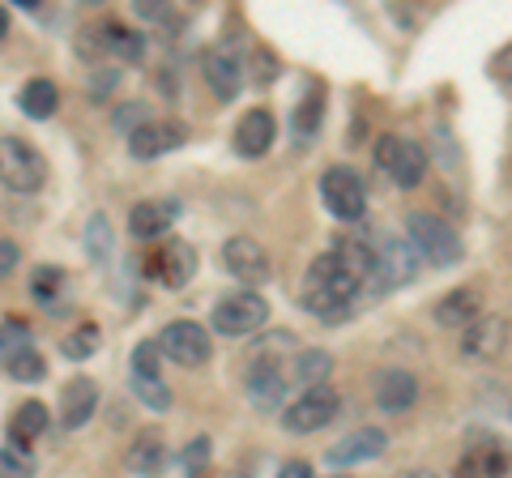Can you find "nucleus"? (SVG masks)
I'll return each instance as SVG.
<instances>
[{
	"mask_svg": "<svg viewBox=\"0 0 512 478\" xmlns=\"http://www.w3.org/2000/svg\"><path fill=\"white\" fill-rule=\"evenodd\" d=\"M175 218H180V205L175 201H137L133 210H128V231L137 239H158L171 231Z\"/></svg>",
	"mask_w": 512,
	"mask_h": 478,
	"instance_id": "obj_19",
	"label": "nucleus"
},
{
	"mask_svg": "<svg viewBox=\"0 0 512 478\" xmlns=\"http://www.w3.org/2000/svg\"><path fill=\"white\" fill-rule=\"evenodd\" d=\"M99 342H103V333H99V325H77L69 338L60 342V350H64V359H90L94 350H99Z\"/></svg>",
	"mask_w": 512,
	"mask_h": 478,
	"instance_id": "obj_29",
	"label": "nucleus"
},
{
	"mask_svg": "<svg viewBox=\"0 0 512 478\" xmlns=\"http://www.w3.org/2000/svg\"><path fill=\"white\" fill-rule=\"evenodd\" d=\"M18 261H22L18 244H13V239H0V282H5L13 269H18Z\"/></svg>",
	"mask_w": 512,
	"mask_h": 478,
	"instance_id": "obj_38",
	"label": "nucleus"
},
{
	"mask_svg": "<svg viewBox=\"0 0 512 478\" xmlns=\"http://www.w3.org/2000/svg\"><path fill=\"white\" fill-rule=\"evenodd\" d=\"M274 137H278V124H274V116H269L265 107L244 111V116H239V124H235V133H231L239 158H261V154H269Z\"/></svg>",
	"mask_w": 512,
	"mask_h": 478,
	"instance_id": "obj_15",
	"label": "nucleus"
},
{
	"mask_svg": "<svg viewBox=\"0 0 512 478\" xmlns=\"http://www.w3.org/2000/svg\"><path fill=\"white\" fill-rule=\"evenodd\" d=\"M414 402H419V376L406 372V368L380 372V380H376V406L384 414H406Z\"/></svg>",
	"mask_w": 512,
	"mask_h": 478,
	"instance_id": "obj_17",
	"label": "nucleus"
},
{
	"mask_svg": "<svg viewBox=\"0 0 512 478\" xmlns=\"http://www.w3.org/2000/svg\"><path fill=\"white\" fill-rule=\"evenodd\" d=\"M333 478H346V474H333Z\"/></svg>",
	"mask_w": 512,
	"mask_h": 478,
	"instance_id": "obj_43",
	"label": "nucleus"
},
{
	"mask_svg": "<svg viewBox=\"0 0 512 478\" xmlns=\"http://www.w3.org/2000/svg\"><path fill=\"white\" fill-rule=\"evenodd\" d=\"M295 346L291 333H269L256 350V363L248 368V397L252 406L261 410H278L282 406V393L291 385V376H286V350Z\"/></svg>",
	"mask_w": 512,
	"mask_h": 478,
	"instance_id": "obj_2",
	"label": "nucleus"
},
{
	"mask_svg": "<svg viewBox=\"0 0 512 478\" xmlns=\"http://www.w3.org/2000/svg\"><path fill=\"white\" fill-rule=\"evenodd\" d=\"M227 478H248V470H235V474H227Z\"/></svg>",
	"mask_w": 512,
	"mask_h": 478,
	"instance_id": "obj_42",
	"label": "nucleus"
},
{
	"mask_svg": "<svg viewBox=\"0 0 512 478\" xmlns=\"http://www.w3.org/2000/svg\"><path fill=\"white\" fill-rule=\"evenodd\" d=\"M483 316V291L478 286H457L436 304V325L444 329H466Z\"/></svg>",
	"mask_w": 512,
	"mask_h": 478,
	"instance_id": "obj_18",
	"label": "nucleus"
},
{
	"mask_svg": "<svg viewBox=\"0 0 512 478\" xmlns=\"http://www.w3.org/2000/svg\"><path fill=\"white\" fill-rule=\"evenodd\" d=\"M56 107H60V90L47 82V77H30L22 86V111L30 120H47Z\"/></svg>",
	"mask_w": 512,
	"mask_h": 478,
	"instance_id": "obj_26",
	"label": "nucleus"
},
{
	"mask_svg": "<svg viewBox=\"0 0 512 478\" xmlns=\"http://www.w3.org/2000/svg\"><path fill=\"white\" fill-rule=\"evenodd\" d=\"M320 201L325 210L342 222H359L367 214V188H363V175L355 167H329L320 175Z\"/></svg>",
	"mask_w": 512,
	"mask_h": 478,
	"instance_id": "obj_5",
	"label": "nucleus"
},
{
	"mask_svg": "<svg viewBox=\"0 0 512 478\" xmlns=\"http://www.w3.org/2000/svg\"><path fill=\"white\" fill-rule=\"evenodd\" d=\"M222 265H227V274L235 282H244V291H252V286H265L269 278H274V261H269L265 244H256L252 235H235L222 244Z\"/></svg>",
	"mask_w": 512,
	"mask_h": 478,
	"instance_id": "obj_10",
	"label": "nucleus"
},
{
	"mask_svg": "<svg viewBox=\"0 0 512 478\" xmlns=\"http://www.w3.org/2000/svg\"><path fill=\"white\" fill-rule=\"evenodd\" d=\"M367 278H372V244H363V239H333L325 257H316L308 265L303 308L320 316V321H338Z\"/></svg>",
	"mask_w": 512,
	"mask_h": 478,
	"instance_id": "obj_1",
	"label": "nucleus"
},
{
	"mask_svg": "<svg viewBox=\"0 0 512 478\" xmlns=\"http://www.w3.org/2000/svg\"><path fill=\"white\" fill-rule=\"evenodd\" d=\"M154 350H158V359H171V363H180V368H201L214 346H210V333L197 321H171L158 333Z\"/></svg>",
	"mask_w": 512,
	"mask_h": 478,
	"instance_id": "obj_9",
	"label": "nucleus"
},
{
	"mask_svg": "<svg viewBox=\"0 0 512 478\" xmlns=\"http://www.w3.org/2000/svg\"><path fill=\"white\" fill-rule=\"evenodd\" d=\"M338 406H342V397H338V389H333V385L303 389L299 402L286 406L282 427H286L291 436H312V432H320L325 423L338 419Z\"/></svg>",
	"mask_w": 512,
	"mask_h": 478,
	"instance_id": "obj_7",
	"label": "nucleus"
},
{
	"mask_svg": "<svg viewBox=\"0 0 512 478\" xmlns=\"http://www.w3.org/2000/svg\"><path fill=\"white\" fill-rule=\"evenodd\" d=\"M376 167L389 175L397 188H419L427 175V150L410 137H380L376 141Z\"/></svg>",
	"mask_w": 512,
	"mask_h": 478,
	"instance_id": "obj_6",
	"label": "nucleus"
},
{
	"mask_svg": "<svg viewBox=\"0 0 512 478\" xmlns=\"http://www.w3.org/2000/svg\"><path fill=\"white\" fill-rule=\"evenodd\" d=\"M0 478H35V457L30 449H0Z\"/></svg>",
	"mask_w": 512,
	"mask_h": 478,
	"instance_id": "obj_32",
	"label": "nucleus"
},
{
	"mask_svg": "<svg viewBox=\"0 0 512 478\" xmlns=\"http://www.w3.org/2000/svg\"><path fill=\"white\" fill-rule=\"evenodd\" d=\"M150 274L175 291V286H184L192 274H197V248H192L188 239H167V244H158V248H154Z\"/></svg>",
	"mask_w": 512,
	"mask_h": 478,
	"instance_id": "obj_13",
	"label": "nucleus"
},
{
	"mask_svg": "<svg viewBox=\"0 0 512 478\" xmlns=\"http://www.w3.org/2000/svg\"><path fill=\"white\" fill-rule=\"evenodd\" d=\"M150 116H146V103H124L120 111H116V129H124V133H133V129H141Z\"/></svg>",
	"mask_w": 512,
	"mask_h": 478,
	"instance_id": "obj_37",
	"label": "nucleus"
},
{
	"mask_svg": "<svg viewBox=\"0 0 512 478\" xmlns=\"http://www.w3.org/2000/svg\"><path fill=\"white\" fill-rule=\"evenodd\" d=\"M163 436L158 432H141L137 440H133V449H128V457H124V466L133 470V474H146V478H154L158 470H163Z\"/></svg>",
	"mask_w": 512,
	"mask_h": 478,
	"instance_id": "obj_24",
	"label": "nucleus"
},
{
	"mask_svg": "<svg viewBox=\"0 0 512 478\" xmlns=\"http://www.w3.org/2000/svg\"><path fill=\"white\" fill-rule=\"evenodd\" d=\"M60 286H64V269H35V278H30V295L39 299V304H52V299L60 295Z\"/></svg>",
	"mask_w": 512,
	"mask_h": 478,
	"instance_id": "obj_33",
	"label": "nucleus"
},
{
	"mask_svg": "<svg viewBox=\"0 0 512 478\" xmlns=\"http://www.w3.org/2000/svg\"><path fill=\"white\" fill-rule=\"evenodd\" d=\"M5 368H9L13 380H22V385H39V380L47 376V368H43V359H39V350H35V346L18 350V355H13Z\"/></svg>",
	"mask_w": 512,
	"mask_h": 478,
	"instance_id": "obj_30",
	"label": "nucleus"
},
{
	"mask_svg": "<svg viewBox=\"0 0 512 478\" xmlns=\"http://www.w3.org/2000/svg\"><path fill=\"white\" fill-rule=\"evenodd\" d=\"M86 248H90V257H94V261H103V257H107V248H111V227H107V218H103V214H94V218H90V227H86Z\"/></svg>",
	"mask_w": 512,
	"mask_h": 478,
	"instance_id": "obj_36",
	"label": "nucleus"
},
{
	"mask_svg": "<svg viewBox=\"0 0 512 478\" xmlns=\"http://www.w3.org/2000/svg\"><path fill=\"white\" fill-rule=\"evenodd\" d=\"M47 423H52V410H47L43 402H22L18 410H13V419H9V440H13V449H26V444L35 440Z\"/></svg>",
	"mask_w": 512,
	"mask_h": 478,
	"instance_id": "obj_23",
	"label": "nucleus"
},
{
	"mask_svg": "<svg viewBox=\"0 0 512 478\" xmlns=\"http://www.w3.org/2000/svg\"><path fill=\"white\" fill-rule=\"evenodd\" d=\"M402 478H436L431 470H410V474H402Z\"/></svg>",
	"mask_w": 512,
	"mask_h": 478,
	"instance_id": "obj_41",
	"label": "nucleus"
},
{
	"mask_svg": "<svg viewBox=\"0 0 512 478\" xmlns=\"http://www.w3.org/2000/svg\"><path fill=\"white\" fill-rule=\"evenodd\" d=\"M508 457L504 444H478V449H466V457L457 461V478H504Z\"/></svg>",
	"mask_w": 512,
	"mask_h": 478,
	"instance_id": "obj_21",
	"label": "nucleus"
},
{
	"mask_svg": "<svg viewBox=\"0 0 512 478\" xmlns=\"http://www.w3.org/2000/svg\"><path fill=\"white\" fill-rule=\"evenodd\" d=\"M329 372H333L329 350H299L295 363H291V368H286V376H295V385H303V389L325 385Z\"/></svg>",
	"mask_w": 512,
	"mask_h": 478,
	"instance_id": "obj_25",
	"label": "nucleus"
},
{
	"mask_svg": "<svg viewBox=\"0 0 512 478\" xmlns=\"http://www.w3.org/2000/svg\"><path fill=\"white\" fill-rule=\"evenodd\" d=\"M320 116H325V90L312 86L308 94H303L299 111H295V133H299V137H312V133L320 129Z\"/></svg>",
	"mask_w": 512,
	"mask_h": 478,
	"instance_id": "obj_27",
	"label": "nucleus"
},
{
	"mask_svg": "<svg viewBox=\"0 0 512 478\" xmlns=\"http://www.w3.org/2000/svg\"><path fill=\"white\" fill-rule=\"evenodd\" d=\"M414 274H419V257L406 239H380L372 248V278L384 286H406Z\"/></svg>",
	"mask_w": 512,
	"mask_h": 478,
	"instance_id": "obj_12",
	"label": "nucleus"
},
{
	"mask_svg": "<svg viewBox=\"0 0 512 478\" xmlns=\"http://www.w3.org/2000/svg\"><path fill=\"white\" fill-rule=\"evenodd\" d=\"M278 478H312V466L308 461H291V466H282Z\"/></svg>",
	"mask_w": 512,
	"mask_h": 478,
	"instance_id": "obj_39",
	"label": "nucleus"
},
{
	"mask_svg": "<svg viewBox=\"0 0 512 478\" xmlns=\"http://www.w3.org/2000/svg\"><path fill=\"white\" fill-rule=\"evenodd\" d=\"M269 321V304L256 291H231L214 304V329L222 338H244Z\"/></svg>",
	"mask_w": 512,
	"mask_h": 478,
	"instance_id": "obj_8",
	"label": "nucleus"
},
{
	"mask_svg": "<svg viewBox=\"0 0 512 478\" xmlns=\"http://www.w3.org/2000/svg\"><path fill=\"white\" fill-rule=\"evenodd\" d=\"M5 35H9V13L0 9V39H5Z\"/></svg>",
	"mask_w": 512,
	"mask_h": 478,
	"instance_id": "obj_40",
	"label": "nucleus"
},
{
	"mask_svg": "<svg viewBox=\"0 0 512 478\" xmlns=\"http://www.w3.org/2000/svg\"><path fill=\"white\" fill-rule=\"evenodd\" d=\"M128 385L141 397V406H150L154 414H163L171 406V389L163 385V376H128Z\"/></svg>",
	"mask_w": 512,
	"mask_h": 478,
	"instance_id": "obj_28",
	"label": "nucleus"
},
{
	"mask_svg": "<svg viewBox=\"0 0 512 478\" xmlns=\"http://www.w3.org/2000/svg\"><path fill=\"white\" fill-rule=\"evenodd\" d=\"M188 141V129L180 120H146L141 129L128 133V154L141 158V163H150V158H163L171 150H180Z\"/></svg>",
	"mask_w": 512,
	"mask_h": 478,
	"instance_id": "obj_11",
	"label": "nucleus"
},
{
	"mask_svg": "<svg viewBox=\"0 0 512 478\" xmlns=\"http://www.w3.org/2000/svg\"><path fill=\"white\" fill-rule=\"evenodd\" d=\"M384 449H389V436H384L380 427H359V432H350L333 444L325 461L329 466H359V461H376Z\"/></svg>",
	"mask_w": 512,
	"mask_h": 478,
	"instance_id": "obj_16",
	"label": "nucleus"
},
{
	"mask_svg": "<svg viewBox=\"0 0 512 478\" xmlns=\"http://www.w3.org/2000/svg\"><path fill=\"white\" fill-rule=\"evenodd\" d=\"M406 231H410L406 244L414 248V257L427 261V265L448 269V265H457V261H461V252H466V248H461L457 227H453V222H444L440 214L414 210V214L406 218Z\"/></svg>",
	"mask_w": 512,
	"mask_h": 478,
	"instance_id": "obj_3",
	"label": "nucleus"
},
{
	"mask_svg": "<svg viewBox=\"0 0 512 478\" xmlns=\"http://www.w3.org/2000/svg\"><path fill=\"white\" fill-rule=\"evenodd\" d=\"M504 316H478L474 325H466L461 333V355L466 359H495L504 346Z\"/></svg>",
	"mask_w": 512,
	"mask_h": 478,
	"instance_id": "obj_20",
	"label": "nucleus"
},
{
	"mask_svg": "<svg viewBox=\"0 0 512 478\" xmlns=\"http://www.w3.org/2000/svg\"><path fill=\"white\" fill-rule=\"evenodd\" d=\"M30 346V329L26 325H18V321H5L0 325V363H9L18 350H26Z\"/></svg>",
	"mask_w": 512,
	"mask_h": 478,
	"instance_id": "obj_34",
	"label": "nucleus"
},
{
	"mask_svg": "<svg viewBox=\"0 0 512 478\" xmlns=\"http://www.w3.org/2000/svg\"><path fill=\"white\" fill-rule=\"evenodd\" d=\"M0 180L13 193H39L47 184V158L26 137H0Z\"/></svg>",
	"mask_w": 512,
	"mask_h": 478,
	"instance_id": "obj_4",
	"label": "nucleus"
},
{
	"mask_svg": "<svg viewBox=\"0 0 512 478\" xmlns=\"http://www.w3.org/2000/svg\"><path fill=\"white\" fill-rule=\"evenodd\" d=\"M94 410H99V385H94L90 376H73L64 380L60 389V427H69V432H77V427H86L94 419Z\"/></svg>",
	"mask_w": 512,
	"mask_h": 478,
	"instance_id": "obj_14",
	"label": "nucleus"
},
{
	"mask_svg": "<svg viewBox=\"0 0 512 478\" xmlns=\"http://www.w3.org/2000/svg\"><path fill=\"white\" fill-rule=\"evenodd\" d=\"M205 82H210V90L218 94L222 103H231L239 86H244V77H239V60L231 52H210L205 56Z\"/></svg>",
	"mask_w": 512,
	"mask_h": 478,
	"instance_id": "obj_22",
	"label": "nucleus"
},
{
	"mask_svg": "<svg viewBox=\"0 0 512 478\" xmlns=\"http://www.w3.org/2000/svg\"><path fill=\"white\" fill-rule=\"evenodd\" d=\"M103 35H107V43H103V47H107L111 56H124V60H137V56H141V39H137L128 26L107 22V26H103Z\"/></svg>",
	"mask_w": 512,
	"mask_h": 478,
	"instance_id": "obj_31",
	"label": "nucleus"
},
{
	"mask_svg": "<svg viewBox=\"0 0 512 478\" xmlns=\"http://www.w3.org/2000/svg\"><path fill=\"white\" fill-rule=\"evenodd\" d=\"M210 449H214L210 436H197L184 449V474L188 478H205V466H210Z\"/></svg>",
	"mask_w": 512,
	"mask_h": 478,
	"instance_id": "obj_35",
	"label": "nucleus"
}]
</instances>
